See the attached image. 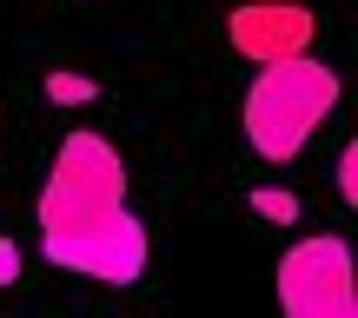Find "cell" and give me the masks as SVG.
I'll return each instance as SVG.
<instances>
[{"label":"cell","mask_w":358,"mask_h":318,"mask_svg":"<svg viewBox=\"0 0 358 318\" xmlns=\"http://www.w3.org/2000/svg\"><path fill=\"white\" fill-rule=\"evenodd\" d=\"M338 106V73L319 60V53H285V60H266L252 73V87H245V140H252V153L266 166H292L306 153V140L332 120Z\"/></svg>","instance_id":"obj_1"},{"label":"cell","mask_w":358,"mask_h":318,"mask_svg":"<svg viewBox=\"0 0 358 318\" xmlns=\"http://www.w3.org/2000/svg\"><path fill=\"white\" fill-rule=\"evenodd\" d=\"M40 252L47 266L80 272V279H100V285H133L146 272V226L133 219V205H106L93 219H66V226H40Z\"/></svg>","instance_id":"obj_2"},{"label":"cell","mask_w":358,"mask_h":318,"mask_svg":"<svg viewBox=\"0 0 358 318\" xmlns=\"http://www.w3.org/2000/svg\"><path fill=\"white\" fill-rule=\"evenodd\" d=\"M279 312L285 318H352L358 312L352 245L338 232L285 245V259H279Z\"/></svg>","instance_id":"obj_3"},{"label":"cell","mask_w":358,"mask_h":318,"mask_svg":"<svg viewBox=\"0 0 358 318\" xmlns=\"http://www.w3.org/2000/svg\"><path fill=\"white\" fill-rule=\"evenodd\" d=\"M226 40L245 60L266 66V60H285V53H306L312 40H319V20H312V7H299V0H245V7H232Z\"/></svg>","instance_id":"obj_4"},{"label":"cell","mask_w":358,"mask_h":318,"mask_svg":"<svg viewBox=\"0 0 358 318\" xmlns=\"http://www.w3.org/2000/svg\"><path fill=\"white\" fill-rule=\"evenodd\" d=\"M252 212L266 219V226H292V219H299V192H285V186H259V192H252Z\"/></svg>","instance_id":"obj_5"},{"label":"cell","mask_w":358,"mask_h":318,"mask_svg":"<svg viewBox=\"0 0 358 318\" xmlns=\"http://www.w3.org/2000/svg\"><path fill=\"white\" fill-rule=\"evenodd\" d=\"M93 93L100 87H93L87 73H47V100H60V106H87Z\"/></svg>","instance_id":"obj_6"},{"label":"cell","mask_w":358,"mask_h":318,"mask_svg":"<svg viewBox=\"0 0 358 318\" xmlns=\"http://www.w3.org/2000/svg\"><path fill=\"white\" fill-rule=\"evenodd\" d=\"M338 192H345V199H358V146H345V153H338Z\"/></svg>","instance_id":"obj_7"},{"label":"cell","mask_w":358,"mask_h":318,"mask_svg":"<svg viewBox=\"0 0 358 318\" xmlns=\"http://www.w3.org/2000/svg\"><path fill=\"white\" fill-rule=\"evenodd\" d=\"M13 279H20V245L0 232V285H13Z\"/></svg>","instance_id":"obj_8"}]
</instances>
